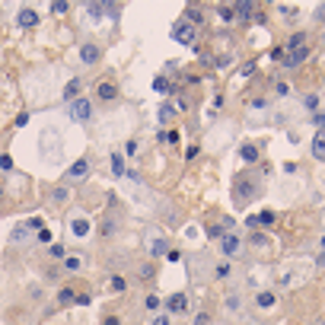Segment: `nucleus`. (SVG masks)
I'll return each instance as SVG.
<instances>
[{"instance_id": "obj_16", "label": "nucleus", "mask_w": 325, "mask_h": 325, "mask_svg": "<svg viewBox=\"0 0 325 325\" xmlns=\"http://www.w3.org/2000/svg\"><path fill=\"white\" fill-rule=\"evenodd\" d=\"M233 13L239 16V19H252V13H255V7H252V3H246V0H242V3H236V7H233Z\"/></svg>"}, {"instance_id": "obj_27", "label": "nucleus", "mask_w": 325, "mask_h": 325, "mask_svg": "<svg viewBox=\"0 0 325 325\" xmlns=\"http://www.w3.org/2000/svg\"><path fill=\"white\" fill-rule=\"evenodd\" d=\"M153 90L156 93H169V80L166 77H156V80H153Z\"/></svg>"}, {"instance_id": "obj_40", "label": "nucleus", "mask_w": 325, "mask_h": 325, "mask_svg": "<svg viewBox=\"0 0 325 325\" xmlns=\"http://www.w3.org/2000/svg\"><path fill=\"white\" fill-rule=\"evenodd\" d=\"M198 150H201V147H198V144H191L188 150H185V156H188V159H195V156H198Z\"/></svg>"}, {"instance_id": "obj_21", "label": "nucleus", "mask_w": 325, "mask_h": 325, "mask_svg": "<svg viewBox=\"0 0 325 325\" xmlns=\"http://www.w3.org/2000/svg\"><path fill=\"white\" fill-rule=\"evenodd\" d=\"M112 172L115 175H124V172H128V169H124V156H121V153H112Z\"/></svg>"}, {"instance_id": "obj_1", "label": "nucleus", "mask_w": 325, "mask_h": 325, "mask_svg": "<svg viewBox=\"0 0 325 325\" xmlns=\"http://www.w3.org/2000/svg\"><path fill=\"white\" fill-rule=\"evenodd\" d=\"M61 156H64V144H61V134L58 131H42V159H48V163H54L58 166Z\"/></svg>"}, {"instance_id": "obj_4", "label": "nucleus", "mask_w": 325, "mask_h": 325, "mask_svg": "<svg viewBox=\"0 0 325 325\" xmlns=\"http://www.w3.org/2000/svg\"><path fill=\"white\" fill-rule=\"evenodd\" d=\"M239 249H242V242H239V236H236V233H223V236H220V252H223L227 258L239 255Z\"/></svg>"}, {"instance_id": "obj_15", "label": "nucleus", "mask_w": 325, "mask_h": 325, "mask_svg": "<svg viewBox=\"0 0 325 325\" xmlns=\"http://www.w3.org/2000/svg\"><path fill=\"white\" fill-rule=\"evenodd\" d=\"M175 115H179V108H175L172 102H163V106H159V121H175Z\"/></svg>"}, {"instance_id": "obj_36", "label": "nucleus", "mask_w": 325, "mask_h": 325, "mask_svg": "<svg viewBox=\"0 0 325 325\" xmlns=\"http://www.w3.org/2000/svg\"><path fill=\"white\" fill-rule=\"evenodd\" d=\"M252 74H255V61H249V64L242 67V77H252Z\"/></svg>"}, {"instance_id": "obj_25", "label": "nucleus", "mask_w": 325, "mask_h": 325, "mask_svg": "<svg viewBox=\"0 0 325 325\" xmlns=\"http://www.w3.org/2000/svg\"><path fill=\"white\" fill-rule=\"evenodd\" d=\"M258 306H262V310H271L274 306V294H268V290L265 294H258Z\"/></svg>"}, {"instance_id": "obj_39", "label": "nucleus", "mask_w": 325, "mask_h": 325, "mask_svg": "<svg viewBox=\"0 0 325 325\" xmlns=\"http://www.w3.org/2000/svg\"><path fill=\"white\" fill-rule=\"evenodd\" d=\"M124 153H128V156H134V153H137V144H134V140H128V144H124Z\"/></svg>"}, {"instance_id": "obj_10", "label": "nucleus", "mask_w": 325, "mask_h": 325, "mask_svg": "<svg viewBox=\"0 0 325 325\" xmlns=\"http://www.w3.org/2000/svg\"><path fill=\"white\" fill-rule=\"evenodd\" d=\"M16 23L23 26V29H29V26L38 23V13H35L32 7H23V10H19V16H16Z\"/></svg>"}, {"instance_id": "obj_22", "label": "nucleus", "mask_w": 325, "mask_h": 325, "mask_svg": "<svg viewBox=\"0 0 325 325\" xmlns=\"http://www.w3.org/2000/svg\"><path fill=\"white\" fill-rule=\"evenodd\" d=\"M80 265H83V262H80V255L64 258V271H70V274H77V271H80Z\"/></svg>"}, {"instance_id": "obj_26", "label": "nucleus", "mask_w": 325, "mask_h": 325, "mask_svg": "<svg viewBox=\"0 0 325 325\" xmlns=\"http://www.w3.org/2000/svg\"><path fill=\"white\" fill-rule=\"evenodd\" d=\"M144 306H147V310H150V312H156L159 306H163V300H159V296H153V294H150V296H147V300H144Z\"/></svg>"}, {"instance_id": "obj_29", "label": "nucleus", "mask_w": 325, "mask_h": 325, "mask_svg": "<svg viewBox=\"0 0 325 325\" xmlns=\"http://www.w3.org/2000/svg\"><path fill=\"white\" fill-rule=\"evenodd\" d=\"M220 19H223V23H230V19H236L233 7H220Z\"/></svg>"}, {"instance_id": "obj_9", "label": "nucleus", "mask_w": 325, "mask_h": 325, "mask_svg": "<svg viewBox=\"0 0 325 325\" xmlns=\"http://www.w3.org/2000/svg\"><path fill=\"white\" fill-rule=\"evenodd\" d=\"M246 223H249L252 230H255V227H271V223H274V214H271V211H262V214H252V217L246 220Z\"/></svg>"}, {"instance_id": "obj_11", "label": "nucleus", "mask_w": 325, "mask_h": 325, "mask_svg": "<svg viewBox=\"0 0 325 325\" xmlns=\"http://www.w3.org/2000/svg\"><path fill=\"white\" fill-rule=\"evenodd\" d=\"M70 233H74L77 239H83V236L90 233V220H86V217H74V220H70Z\"/></svg>"}, {"instance_id": "obj_13", "label": "nucleus", "mask_w": 325, "mask_h": 325, "mask_svg": "<svg viewBox=\"0 0 325 325\" xmlns=\"http://www.w3.org/2000/svg\"><path fill=\"white\" fill-rule=\"evenodd\" d=\"M284 48H287L290 54H294V51H300V48H306V32H296V35H290V42H287Z\"/></svg>"}, {"instance_id": "obj_2", "label": "nucleus", "mask_w": 325, "mask_h": 325, "mask_svg": "<svg viewBox=\"0 0 325 325\" xmlns=\"http://www.w3.org/2000/svg\"><path fill=\"white\" fill-rule=\"evenodd\" d=\"M70 121H77V124L93 121V102L86 96H77L74 102H70Z\"/></svg>"}, {"instance_id": "obj_41", "label": "nucleus", "mask_w": 325, "mask_h": 325, "mask_svg": "<svg viewBox=\"0 0 325 325\" xmlns=\"http://www.w3.org/2000/svg\"><path fill=\"white\" fill-rule=\"evenodd\" d=\"M316 19H319V23H325V3H319V7H316Z\"/></svg>"}, {"instance_id": "obj_12", "label": "nucleus", "mask_w": 325, "mask_h": 325, "mask_svg": "<svg viewBox=\"0 0 325 325\" xmlns=\"http://www.w3.org/2000/svg\"><path fill=\"white\" fill-rule=\"evenodd\" d=\"M96 93H99V99H106V102H112V99L118 96V90H115V83H102V80H99Z\"/></svg>"}, {"instance_id": "obj_6", "label": "nucleus", "mask_w": 325, "mask_h": 325, "mask_svg": "<svg viewBox=\"0 0 325 325\" xmlns=\"http://www.w3.org/2000/svg\"><path fill=\"white\" fill-rule=\"evenodd\" d=\"M86 175H90V159H77L74 166L67 169V179L70 182H83Z\"/></svg>"}, {"instance_id": "obj_7", "label": "nucleus", "mask_w": 325, "mask_h": 325, "mask_svg": "<svg viewBox=\"0 0 325 325\" xmlns=\"http://www.w3.org/2000/svg\"><path fill=\"white\" fill-rule=\"evenodd\" d=\"M99 58H102V51H99L96 45H90V42H86V45H80V61H83V64H96Z\"/></svg>"}, {"instance_id": "obj_48", "label": "nucleus", "mask_w": 325, "mask_h": 325, "mask_svg": "<svg viewBox=\"0 0 325 325\" xmlns=\"http://www.w3.org/2000/svg\"><path fill=\"white\" fill-rule=\"evenodd\" d=\"M207 325H211V322H207Z\"/></svg>"}, {"instance_id": "obj_24", "label": "nucleus", "mask_w": 325, "mask_h": 325, "mask_svg": "<svg viewBox=\"0 0 325 325\" xmlns=\"http://www.w3.org/2000/svg\"><path fill=\"white\" fill-rule=\"evenodd\" d=\"M147 325H172V316H169V312H156Z\"/></svg>"}, {"instance_id": "obj_32", "label": "nucleus", "mask_w": 325, "mask_h": 325, "mask_svg": "<svg viewBox=\"0 0 325 325\" xmlns=\"http://www.w3.org/2000/svg\"><path fill=\"white\" fill-rule=\"evenodd\" d=\"M319 106V96H306L303 99V108H316Z\"/></svg>"}, {"instance_id": "obj_45", "label": "nucleus", "mask_w": 325, "mask_h": 325, "mask_svg": "<svg viewBox=\"0 0 325 325\" xmlns=\"http://www.w3.org/2000/svg\"><path fill=\"white\" fill-rule=\"evenodd\" d=\"M112 287L115 290H124V278H112Z\"/></svg>"}, {"instance_id": "obj_42", "label": "nucleus", "mask_w": 325, "mask_h": 325, "mask_svg": "<svg viewBox=\"0 0 325 325\" xmlns=\"http://www.w3.org/2000/svg\"><path fill=\"white\" fill-rule=\"evenodd\" d=\"M74 300V290H61V303H70Z\"/></svg>"}, {"instance_id": "obj_5", "label": "nucleus", "mask_w": 325, "mask_h": 325, "mask_svg": "<svg viewBox=\"0 0 325 325\" xmlns=\"http://www.w3.org/2000/svg\"><path fill=\"white\" fill-rule=\"evenodd\" d=\"M166 310H169V316H182V312L188 310V296L185 294H172L166 300Z\"/></svg>"}, {"instance_id": "obj_28", "label": "nucleus", "mask_w": 325, "mask_h": 325, "mask_svg": "<svg viewBox=\"0 0 325 325\" xmlns=\"http://www.w3.org/2000/svg\"><path fill=\"white\" fill-rule=\"evenodd\" d=\"M51 198L58 201V204H64V201L70 198V191H67V188H54V191H51Z\"/></svg>"}, {"instance_id": "obj_33", "label": "nucleus", "mask_w": 325, "mask_h": 325, "mask_svg": "<svg viewBox=\"0 0 325 325\" xmlns=\"http://www.w3.org/2000/svg\"><path fill=\"white\" fill-rule=\"evenodd\" d=\"M42 227H45V220H42V217H32L29 220V230H42Z\"/></svg>"}, {"instance_id": "obj_43", "label": "nucleus", "mask_w": 325, "mask_h": 325, "mask_svg": "<svg viewBox=\"0 0 325 325\" xmlns=\"http://www.w3.org/2000/svg\"><path fill=\"white\" fill-rule=\"evenodd\" d=\"M51 255H58V258H61V255H64V246H58V242H51Z\"/></svg>"}, {"instance_id": "obj_19", "label": "nucleus", "mask_w": 325, "mask_h": 325, "mask_svg": "<svg viewBox=\"0 0 325 325\" xmlns=\"http://www.w3.org/2000/svg\"><path fill=\"white\" fill-rule=\"evenodd\" d=\"M306 58H310V48H300V51H294L287 58V67H296V64H303Z\"/></svg>"}, {"instance_id": "obj_37", "label": "nucleus", "mask_w": 325, "mask_h": 325, "mask_svg": "<svg viewBox=\"0 0 325 325\" xmlns=\"http://www.w3.org/2000/svg\"><path fill=\"white\" fill-rule=\"evenodd\" d=\"M227 310H239V296H227Z\"/></svg>"}, {"instance_id": "obj_35", "label": "nucleus", "mask_w": 325, "mask_h": 325, "mask_svg": "<svg viewBox=\"0 0 325 325\" xmlns=\"http://www.w3.org/2000/svg\"><path fill=\"white\" fill-rule=\"evenodd\" d=\"M26 124H29V112H23L19 118H16V128H26Z\"/></svg>"}, {"instance_id": "obj_31", "label": "nucleus", "mask_w": 325, "mask_h": 325, "mask_svg": "<svg viewBox=\"0 0 325 325\" xmlns=\"http://www.w3.org/2000/svg\"><path fill=\"white\" fill-rule=\"evenodd\" d=\"M0 169H3V172H10V169H13V159H10L7 153H3V156H0Z\"/></svg>"}, {"instance_id": "obj_46", "label": "nucleus", "mask_w": 325, "mask_h": 325, "mask_svg": "<svg viewBox=\"0 0 325 325\" xmlns=\"http://www.w3.org/2000/svg\"><path fill=\"white\" fill-rule=\"evenodd\" d=\"M102 325H121V319H118V316H108V319H106V322H102Z\"/></svg>"}, {"instance_id": "obj_14", "label": "nucleus", "mask_w": 325, "mask_h": 325, "mask_svg": "<svg viewBox=\"0 0 325 325\" xmlns=\"http://www.w3.org/2000/svg\"><path fill=\"white\" fill-rule=\"evenodd\" d=\"M80 90H83V83H80V80H70V83L64 86V93H61V96L67 99V102H74V99H77V93H80Z\"/></svg>"}, {"instance_id": "obj_8", "label": "nucleus", "mask_w": 325, "mask_h": 325, "mask_svg": "<svg viewBox=\"0 0 325 325\" xmlns=\"http://www.w3.org/2000/svg\"><path fill=\"white\" fill-rule=\"evenodd\" d=\"M312 156L319 159V163H325V131H316V137H312Z\"/></svg>"}, {"instance_id": "obj_17", "label": "nucleus", "mask_w": 325, "mask_h": 325, "mask_svg": "<svg viewBox=\"0 0 325 325\" xmlns=\"http://www.w3.org/2000/svg\"><path fill=\"white\" fill-rule=\"evenodd\" d=\"M147 252H150V255H166V252H169V246H166V239H150Z\"/></svg>"}, {"instance_id": "obj_18", "label": "nucleus", "mask_w": 325, "mask_h": 325, "mask_svg": "<svg viewBox=\"0 0 325 325\" xmlns=\"http://www.w3.org/2000/svg\"><path fill=\"white\" fill-rule=\"evenodd\" d=\"M249 195H252V185L246 179H236V198H239V201H246Z\"/></svg>"}, {"instance_id": "obj_44", "label": "nucleus", "mask_w": 325, "mask_h": 325, "mask_svg": "<svg viewBox=\"0 0 325 325\" xmlns=\"http://www.w3.org/2000/svg\"><path fill=\"white\" fill-rule=\"evenodd\" d=\"M230 271H233V268H230V265H220V268H217V278H227Z\"/></svg>"}, {"instance_id": "obj_47", "label": "nucleus", "mask_w": 325, "mask_h": 325, "mask_svg": "<svg viewBox=\"0 0 325 325\" xmlns=\"http://www.w3.org/2000/svg\"><path fill=\"white\" fill-rule=\"evenodd\" d=\"M0 195H3V188H0Z\"/></svg>"}, {"instance_id": "obj_38", "label": "nucleus", "mask_w": 325, "mask_h": 325, "mask_svg": "<svg viewBox=\"0 0 325 325\" xmlns=\"http://www.w3.org/2000/svg\"><path fill=\"white\" fill-rule=\"evenodd\" d=\"M312 121L319 124V131H325V115H322V112H319V115H312Z\"/></svg>"}, {"instance_id": "obj_3", "label": "nucleus", "mask_w": 325, "mask_h": 325, "mask_svg": "<svg viewBox=\"0 0 325 325\" xmlns=\"http://www.w3.org/2000/svg\"><path fill=\"white\" fill-rule=\"evenodd\" d=\"M172 38L182 42V45H195L198 32H195V26H191L188 19H179V23H172Z\"/></svg>"}, {"instance_id": "obj_34", "label": "nucleus", "mask_w": 325, "mask_h": 325, "mask_svg": "<svg viewBox=\"0 0 325 325\" xmlns=\"http://www.w3.org/2000/svg\"><path fill=\"white\" fill-rule=\"evenodd\" d=\"M166 258H169V262H182V252H179V249H169Z\"/></svg>"}, {"instance_id": "obj_30", "label": "nucleus", "mask_w": 325, "mask_h": 325, "mask_svg": "<svg viewBox=\"0 0 325 325\" xmlns=\"http://www.w3.org/2000/svg\"><path fill=\"white\" fill-rule=\"evenodd\" d=\"M51 13H67V3H64V0H54V3H51Z\"/></svg>"}, {"instance_id": "obj_20", "label": "nucleus", "mask_w": 325, "mask_h": 325, "mask_svg": "<svg viewBox=\"0 0 325 325\" xmlns=\"http://www.w3.org/2000/svg\"><path fill=\"white\" fill-rule=\"evenodd\" d=\"M239 156L246 159V163H258V147L246 144V147H242V150H239Z\"/></svg>"}, {"instance_id": "obj_23", "label": "nucleus", "mask_w": 325, "mask_h": 325, "mask_svg": "<svg viewBox=\"0 0 325 325\" xmlns=\"http://www.w3.org/2000/svg\"><path fill=\"white\" fill-rule=\"evenodd\" d=\"M23 239H29V227H16L10 233V242H23Z\"/></svg>"}]
</instances>
